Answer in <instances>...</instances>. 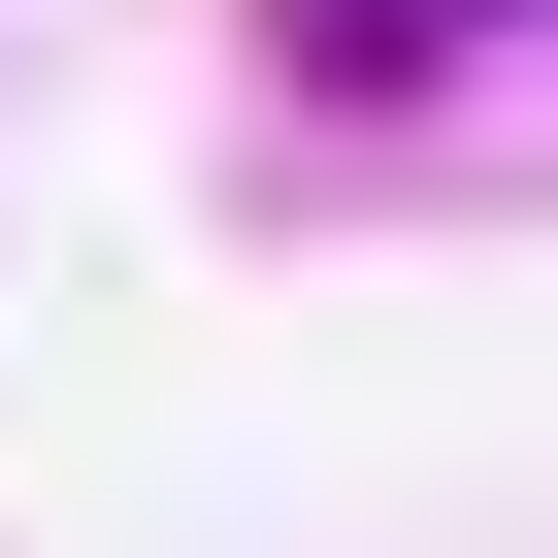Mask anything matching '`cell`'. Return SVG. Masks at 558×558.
Returning a JSON list of instances; mask_svg holds the SVG:
<instances>
[{"label":"cell","instance_id":"cell-1","mask_svg":"<svg viewBox=\"0 0 558 558\" xmlns=\"http://www.w3.org/2000/svg\"><path fill=\"white\" fill-rule=\"evenodd\" d=\"M329 66H493V34H558V0H296Z\"/></svg>","mask_w":558,"mask_h":558}]
</instances>
